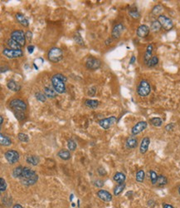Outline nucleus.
I'll return each instance as SVG.
<instances>
[{"label":"nucleus","mask_w":180,"mask_h":208,"mask_svg":"<svg viewBox=\"0 0 180 208\" xmlns=\"http://www.w3.org/2000/svg\"><path fill=\"white\" fill-rule=\"evenodd\" d=\"M124 188H125V183L119 184V185L116 186V187L114 188V195H115V196H119L120 194L123 192Z\"/></svg>","instance_id":"nucleus-31"},{"label":"nucleus","mask_w":180,"mask_h":208,"mask_svg":"<svg viewBox=\"0 0 180 208\" xmlns=\"http://www.w3.org/2000/svg\"><path fill=\"white\" fill-rule=\"evenodd\" d=\"M34 49H35V47H34L33 45H29L28 46V48H27V49H28V52L31 54V53H33L34 51Z\"/></svg>","instance_id":"nucleus-50"},{"label":"nucleus","mask_w":180,"mask_h":208,"mask_svg":"<svg viewBox=\"0 0 180 208\" xmlns=\"http://www.w3.org/2000/svg\"><path fill=\"white\" fill-rule=\"evenodd\" d=\"M3 54L8 58H17L23 56V52L22 49L14 50L11 49H4L3 50Z\"/></svg>","instance_id":"nucleus-10"},{"label":"nucleus","mask_w":180,"mask_h":208,"mask_svg":"<svg viewBox=\"0 0 180 208\" xmlns=\"http://www.w3.org/2000/svg\"><path fill=\"white\" fill-rule=\"evenodd\" d=\"M101 66V62L96 57H89L86 63V67L89 70H96L100 69Z\"/></svg>","instance_id":"nucleus-11"},{"label":"nucleus","mask_w":180,"mask_h":208,"mask_svg":"<svg viewBox=\"0 0 180 208\" xmlns=\"http://www.w3.org/2000/svg\"><path fill=\"white\" fill-rule=\"evenodd\" d=\"M149 143H150V139H149V137H145L142 139L140 143V151L141 154L146 153V151H148V149H149Z\"/></svg>","instance_id":"nucleus-16"},{"label":"nucleus","mask_w":180,"mask_h":208,"mask_svg":"<svg viewBox=\"0 0 180 208\" xmlns=\"http://www.w3.org/2000/svg\"><path fill=\"white\" fill-rule=\"evenodd\" d=\"M135 59H136V58H135V56H132V57H131V58H130V62H129V64H134V63H135Z\"/></svg>","instance_id":"nucleus-54"},{"label":"nucleus","mask_w":180,"mask_h":208,"mask_svg":"<svg viewBox=\"0 0 180 208\" xmlns=\"http://www.w3.org/2000/svg\"><path fill=\"white\" fill-rule=\"evenodd\" d=\"M9 106L10 108L13 109V110H19V111H26L27 110V108H28V105L27 103L22 99H17V98H15V99L11 100V102L9 103Z\"/></svg>","instance_id":"nucleus-7"},{"label":"nucleus","mask_w":180,"mask_h":208,"mask_svg":"<svg viewBox=\"0 0 180 208\" xmlns=\"http://www.w3.org/2000/svg\"><path fill=\"white\" fill-rule=\"evenodd\" d=\"M149 122L154 127H161L163 124V120L160 117H152L149 120Z\"/></svg>","instance_id":"nucleus-32"},{"label":"nucleus","mask_w":180,"mask_h":208,"mask_svg":"<svg viewBox=\"0 0 180 208\" xmlns=\"http://www.w3.org/2000/svg\"><path fill=\"white\" fill-rule=\"evenodd\" d=\"M15 18H16V19L18 22V23H20L21 25L23 26V27H28L29 25V22H28V20L27 19L25 18V16L23 14H20V13H17L15 15Z\"/></svg>","instance_id":"nucleus-19"},{"label":"nucleus","mask_w":180,"mask_h":208,"mask_svg":"<svg viewBox=\"0 0 180 208\" xmlns=\"http://www.w3.org/2000/svg\"><path fill=\"white\" fill-rule=\"evenodd\" d=\"M97 197L105 202H110L112 201V195L105 190H100L97 191Z\"/></svg>","instance_id":"nucleus-14"},{"label":"nucleus","mask_w":180,"mask_h":208,"mask_svg":"<svg viewBox=\"0 0 180 208\" xmlns=\"http://www.w3.org/2000/svg\"><path fill=\"white\" fill-rule=\"evenodd\" d=\"M125 146L128 149H134L138 146V139L135 136H131L127 138Z\"/></svg>","instance_id":"nucleus-17"},{"label":"nucleus","mask_w":180,"mask_h":208,"mask_svg":"<svg viewBox=\"0 0 180 208\" xmlns=\"http://www.w3.org/2000/svg\"><path fill=\"white\" fill-rule=\"evenodd\" d=\"M96 87H91V88H90L89 90H88L87 94L88 96H90V97H94V96L96 95Z\"/></svg>","instance_id":"nucleus-46"},{"label":"nucleus","mask_w":180,"mask_h":208,"mask_svg":"<svg viewBox=\"0 0 180 208\" xmlns=\"http://www.w3.org/2000/svg\"><path fill=\"white\" fill-rule=\"evenodd\" d=\"M149 33V28L145 24L139 26V28L136 30V34L140 37H146Z\"/></svg>","instance_id":"nucleus-15"},{"label":"nucleus","mask_w":180,"mask_h":208,"mask_svg":"<svg viewBox=\"0 0 180 208\" xmlns=\"http://www.w3.org/2000/svg\"><path fill=\"white\" fill-rule=\"evenodd\" d=\"M162 29V26H161L160 23L159 22V20H155L151 23V26H150V29L155 33L160 31V29Z\"/></svg>","instance_id":"nucleus-29"},{"label":"nucleus","mask_w":180,"mask_h":208,"mask_svg":"<svg viewBox=\"0 0 180 208\" xmlns=\"http://www.w3.org/2000/svg\"><path fill=\"white\" fill-rule=\"evenodd\" d=\"M48 60L53 63H59L60 61L63 58V52L61 49L57 47L52 48L48 53Z\"/></svg>","instance_id":"nucleus-2"},{"label":"nucleus","mask_w":180,"mask_h":208,"mask_svg":"<svg viewBox=\"0 0 180 208\" xmlns=\"http://www.w3.org/2000/svg\"><path fill=\"white\" fill-rule=\"evenodd\" d=\"M13 208H23V207L20 205V204H16V205L13 206Z\"/></svg>","instance_id":"nucleus-55"},{"label":"nucleus","mask_w":180,"mask_h":208,"mask_svg":"<svg viewBox=\"0 0 180 208\" xmlns=\"http://www.w3.org/2000/svg\"><path fill=\"white\" fill-rule=\"evenodd\" d=\"M124 31V26L121 23H116V25L113 27L112 31H111V37L113 39H119Z\"/></svg>","instance_id":"nucleus-12"},{"label":"nucleus","mask_w":180,"mask_h":208,"mask_svg":"<svg viewBox=\"0 0 180 208\" xmlns=\"http://www.w3.org/2000/svg\"><path fill=\"white\" fill-rule=\"evenodd\" d=\"M129 15L133 18H135V19L140 17V13L136 9H131L130 10H129Z\"/></svg>","instance_id":"nucleus-40"},{"label":"nucleus","mask_w":180,"mask_h":208,"mask_svg":"<svg viewBox=\"0 0 180 208\" xmlns=\"http://www.w3.org/2000/svg\"><path fill=\"white\" fill-rule=\"evenodd\" d=\"M7 189V183H6V181L4 180V178L1 177L0 178V191L1 192H4Z\"/></svg>","instance_id":"nucleus-42"},{"label":"nucleus","mask_w":180,"mask_h":208,"mask_svg":"<svg viewBox=\"0 0 180 208\" xmlns=\"http://www.w3.org/2000/svg\"><path fill=\"white\" fill-rule=\"evenodd\" d=\"M158 20L160 23L162 28L166 31H169V30L173 29V27H174V23H173L171 18H169L165 15H159L158 18Z\"/></svg>","instance_id":"nucleus-8"},{"label":"nucleus","mask_w":180,"mask_h":208,"mask_svg":"<svg viewBox=\"0 0 180 208\" xmlns=\"http://www.w3.org/2000/svg\"><path fill=\"white\" fill-rule=\"evenodd\" d=\"M178 193L180 194V186H179V187H178Z\"/></svg>","instance_id":"nucleus-57"},{"label":"nucleus","mask_w":180,"mask_h":208,"mask_svg":"<svg viewBox=\"0 0 180 208\" xmlns=\"http://www.w3.org/2000/svg\"><path fill=\"white\" fill-rule=\"evenodd\" d=\"M112 40H113L112 37H111V38H110V37H108V38L105 40V45H110V43H112Z\"/></svg>","instance_id":"nucleus-51"},{"label":"nucleus","mask_w":180,"mask_h":208,"mask_svg":"<svg viewBox=\"0 0 180 208\" xmlns=\"http://www.w3.org/2000/svg\"><path fill=\"white\" fill-rule=\"evenodd\" d=\"M3 123V117L2 116H0V124L2 125Z\"/></svg>","instance_id":"nucleus-56"},{"label":"nucleus","mask_w":180,"mask_h":208,"mask_svg":"<svg viewBox=\"0 0 180 208\" xmlns=\"http://www.w3.org/2000/svg\"><path fill=\"white\" fill-rule=\"evenodd\" d=\"M163 208H174L172 205H169V204H166V203H163Z\"/></svg>","instance_id":"nucleus-53"},{"label":"nucleus","mask_w":180,"mask_h":208,"mask_svg":"<svg viewBox=\"0 0 180 208\" xmlns=\"http://www.w3.org/2000/svg\"><path fill=\"white\" fill-rule=\"evenodd\" d=\"M26 34V39L28 40V42H31L33 39V33L31 31H27L25 33Z\"/></svg>","instance_id":"nucleus-48"},{"label":"nucleus","mask_w":180,"mask_h":208,"mask_svg":"<svg viewBox=\"0 0 180 208\" xmlns=\"http://www.w3.org/2000/svg\"><path fill=\"white\" fill-rule=\"evenodd\" d=\"M73 39H74V41H75V42H76L77 44H79L80 46H84L85 45L84 40H83V38L82 37V36L79 34V33H76V34L74 35Z\"/></svg>","instance_id":"nucleus-38"},{"label":"nucleus","mask_w":180,"mask_h":208,"mask_svg":"<svg viewBox=\"0 0 180 208\" xmlns=\"http://www.w3.org/2000/svg\"><path fill=\"white\" fill-rule=\"evenodd\" d=\"M113 179L115 182L118 183V184H123L125 182V179H126V176L124 175L123 172H116L114 177H113Z\"/></svg>","instance_id":"nucleus-21"},{"label":"nucleus","mask_w":180,"mask_h":208,"mask_svg":"<svg viewBox=\"0 0 180 208\" xmlns=\"http://www.w3.org/2000/svg\"><path fill=\"white\" fill-rule=\"evenodd\" d=\"M4 157H5V159L7 160V162L9 164L13 165V164H15V163H17L18 162L20 155L15 150H9V151H7L4 153Z\"/></svg>","instance_id":"nucleus-6"},{"label":"nucleus","mask_w":180,"mask_h":208,"mask_svg":"<svg viewBox=\"0 0 180 208\" xmlns=\"http://www.w3.org/2000/svg\"><path fill=\"white\" fill-rule=\"evenodd\" d=\"M158 63H159V57L157 56H153L146 65L148 68H154L156 65H158Z\"/></svg>","instance_id":"nucleus-33"},{"label":"nucleus","mask_w":180,"mask_h":208,"mask_svg":"<svg viewBox=\"0 0 180 208\" xmlns=\"http://www.w3.org/2000/svg\"><path fill=\"white\" fill-rule=\"evenodd\" d=\"M148 205H149V206H151V207H153V206H154L155 205V201H153V200H149V202H148Z\"/></svg>","instance_id":"nucleus-52"},{"label":"nucleus","mask_w":180,"mask_h":208,"mask_svg":"<svg viewBox=\"0 0 180 208\" xmlns=\"http://www.w3.org/2000/svg\"><path fill=\"white\" fill-rule=\"evenodd\" d=\"M7 87L9 90L13 92H18L21 89V85L17 82H15L14 80L9 81V83H7Z\"/></svg>","instance_id":"nucleus-22"},{"label":"nucleus","mask_w":180,"mask_h":208,"mask_svg":"<svg viewBox=\"0 0 180 208\" xmlns=\"http://www.w3.org/2000/svg\"><path fill=\"white\" fill-rule=\"evenodd\" d=\"M158 177H159L158 174L155 171H153V170L149 171V177H150V181H151V183L153 185H155L157 183Z\"/></svg>","instance_id":"nucleus-35"},{"label":"nucleus","mask_w":180,"mask_h":208,"mask_svg":"<svg viewBox=\"0 0 180 208\" xmlns=\"http://www.w3.org/2000/svg\"><path fill=\"white\" fill-rule=\"evenodd\" d=\"M136 92H137V93L140 97H148L150 93V92H151V86L147 80H141L139 83V85L137 86Z\"/></svg>","instance_id":"nucleus-3"},{"label":"nucleus","mask_w":180,"mask_h":208,"mask_svg":"<svg viewBox=\"0 0 180 208\" xmlns=\"http://www.w3.org/2000/svg\"><path fill=\"white\" fill-rule=\"evenodd\" d=\"M35 97L36 99L38 101V102H41V103H45L46 100H47V97L44 93H42L41 92H37L35 93Z\"/></svg>","instance_id":"nucleus-36"},{"label":"nucleus","mask_w":180,"mask_h":208,"mask_svg":"<svg viewBox=\"0 0 180 208\" xmlns=\"http://www.w3.org/2000/svg\"><path fill=\"white\" fill-rule=\"evenodd\" d=\"M44 94L46 95V97H48V98H55V97L57 96V92L55 91L54 88H51L49 87H45L44 88Z\"/></svg>","instance_id":"nucleus-23"},{"label":"nucleus","mask_w":180,"mask_h":208,"mask_svg":"<svg viewBox=\"0 0 180 208\" xmlns=\"http://www.w3.org/2000/svg\"><path fill=\"white\" fill-rule=\"evenodd\" d=\"M67 147L70 151H75L76 148V142L72 139H69L67 142Z\"/></svg>","instance_id":"nucleus-41"},{"label":"nucleus","mask_w":180,"mask_h":208,"mask_svg":"<svg viewBox=\"0 0 180 208\" xmlns=\"http://www.w3.org/2000/svg\"><path fill=\"white\" fill-rule=\"evenodd\" d=\"M7 45L9 47V49H14V50H20L22 49L21 45H19L17 42H15L12 38H9V39L7 40Z\"/></svg>","instance_id":"nucleus-27"},{"label":"nucleus","mask_w":180,"mask_h":208,"mask_svg":"<svg viewBox=\"0 0 180 208\" xmlns=\"http://www.w3.org/2000/svg\"><path fill=\"white\" fill-rule=\"evenodd\" d=\"M163 6L160 5V4H158V5H155L152 9V14L154 15H161L160 14L163 11Z\"/></svg>","instance_id":"nucleus-37"},{"label":"nucleus","mask_w":180,"mask_h":208,"mask_svg":"<svg viewBox=\"0 0 180 208\" xmlns=\"http://www.w3.org/2000/svg\"><path fill=\"white\" fill-rule=\"evenodd\" d=\"M12 175L14 178L19 179L21 183L26 186L34 185L38 180V175L33 169L27 167H17L13 170Z\"/></svg>","instance_id":"nucleus-1"},{"label":"nucleus","mask_w":180,"mask_h":208,"mask_svg":"<svg viewBox=\"0 0 180 208\" xmlns=\"http://www.w3.org/2000/svg\"><path fill=\"white\" fill-rule=\"evenodd\" d=\"M17 138L19 140L20 142H22V143H28L29 142V137L27 134L23 133V132H20L17 135Z\"/></svg>","instance_id":"nucleus-39"},{"label":"nucleus","mask_w":180,"mask_h":208,"mask_svg":"<svg viewBox=\"0 0 180 208\" xmlns=\"http://www.w3.org/2000/svg\"><path fill=\"white\" fill-rule=\"evenodd\" d=\"M51 83L53 88L55 89V91L57 93L62 94V93L66 92V85H65L64 82H62V80L58 79V78L52 76L51 78Z\"/></svg>","instance_id":"nucleus-5"},{"label":"nucleus","mask_w":180,"mask_h":208,"mask_svg":"<svg viewBox=\"0 0 180 208\" xmlns=\"http://www.w3.org/2000/svg\"><path fill=\"white\" fill-rule=\"evenodd\" d=\"M0 143L3 147H9L12 144L11 139L3 133L0 134Z\"/></svg>","instance_id":"nucleus-26"},{"label":"nucleus","mask_w":180,"mask_h":208,"mask_svg":"<svg viewBox=\"0 0 180 208\" xmlns=\"http://www.w3.org/2000/svg\"><path fill=\"white\" fill-rule=\"evenodd\" d=\"M26 162L33 166H37L39 164L40 159L39 157L35 155H28L26 157Z\"/></svg>","instance_id":"nucleus-20"},{"label":"nucleus","mask_w":180,"mask_h":208,"mask_svg":"<svg viewBox=\"0 0 180 208\" xmlns=\"http://www.w3.org/2000/svg\"><path fill=\"white\" fill-rule=\"evenodd\" d=\"M97 171H98V174L100 175V176H101V177H105V176H106V171H105V169L103 168V167H100V168H98V170H97Z\"/></svg>","instance_id":"nucleus-47"},{"label":"nucleus","mask_w":180,"mask_h":208,"mask_svg":"<svg viewBox=\"0 0 180 208\" xmlns=\"http://www.w3.org/2000/svg\"><path fill=\"white\" fill-rule=\"evenodd\" d=\"M93 185L96 186V187H102L103 186H104V182L102 181V180H95L94 182H93Z\"/></svg>","instance_id":"nucleus-45"},{"label":"nucleus","mask_w":180,"mask_h":208,"mask_svg":"<svg viewBox=\"0 0 180 208\" xmlns=\"http://www.w3.org/2000/svg\"><path fill=\"white\" fill-rule=\"evenodd\" d=\"M57 156L61 158L62 160L64 161H67L71 158V152L68 150L66 149H62L57 152Z\"/></svg>","instance_id":"nucleus-25"},{"label":"nucleus","mask_w":180,"mask_h":208,"mask_svg":"<svg viewBox=\"0 0 180 208\" xmlns=\"http://www.w3.org/2000/svg\"><path fill=\"white\" fill-rule=\"evenodd\" d=\"M53 76L55 77H56V78H58V79L62 80V82H64V83H67V77H66L65 75L62 74V73H56V74H54Z\"/></svg>","instance_id":"nucleus-44"},{"label":"nucleus","mask_w":180,"mask_h":208,"mask_svg":"<svg viewBox=\"0 0 180 208\" xmlns=\"http://www.w3.org/2000/svg\"><path fill=\"white\" fill-rule=\"evenodd\" d=\"M14 115L15 117L18 121H23L26 118V115L23 111H19V110H14Z\"/></svg>","instance_id":"nucleus-34"},{"label":"nucleus","mask_w":180,"mask_h":208,"mask_svg":"<svg viewBox=\"0 0 180 208\" xmlns=\"http://www.w3.org/2000/svg\"><path fill=\"white\" fill-rule=\"evenodd\" d=\"M156 184L158 186H164L168 184V178L163 175H159Z\"/></svg>","instance_id":"nucleus-28"},{"label":"nucleus","mask_w":180,"mask_h":208,"mask_svg":"<svg viewBox=\"0 0 180 208\" xmlns=\"http://www.w3.org/2000/svg\"><path fill=\"white\" fill-rule=\"evenodd\" d=\"M153 50H154V46H153V44H149V45L147 46L146 51H145V53L144 55V63H145V64H147L149 60L151 59Z\"/></svg>","instance_id":"nucleus-18"},{"label":"nucleus","mask_w":180,"mask_h":208,"mask_svg":"<svg viewBox=\"0 0 180 208\" xmlns=\"http://www.w3.org/2000/svg\"><path fill=\"white\" fill-rule=\"evenodd\" d=\"M85 105L86 106L87 108H89L96 109L100 105V102H99L98 100L86 99L85 101Z\"/></svg>","instance_id":"nucleus-24"},{"label":"nucleus","mask_w":180,"mask_h":208,"mask_svg":"<svg viewBox=\"0 0 180 208\" xmlns=\"http://www.w3.org/2000/svg\"><path fill=\"white\" fill-rule=\"evenodd\" d=\"M174 123H169V124L166 125V127H165V130L168 131H173L174 128Z\"/></svg>","instance_id":"nucleus-49"},{"label":"nucleus","mask_w":180,"mask_h":208,"mask_svg":"<svg viewBox=\"0 0 180 208\" xmlns=\"http://www.w3.org/2000/svg\"><path fill=\"white\" fill-rule=\"evenodd\" d=\"M116 121H117L116 117L115 116H111L110 117H106V118H103V119L100 120L98 122V124L104 130H108L116 123Z\"/></svg>","instance_id":"nucleus-9"},{"label":"nucleus","mask_w":180,"mask_h":208,"mask_svg":"<svg viewBox=\"0 0 180 208\" xmlns=\"http://www.w3.org/2000/svg\"><path fill=\"white\" fill-rule=\"evenodd\" d=\"M3 203L6 206L9 207V206L12 205V203H13V202H12V198L10 197H9V196H6L5 197H3Z\"/></svg>","instance_id":"nucleus-43"},{"label":"nucleus","mask_w":180,"mask_h":208,"mask_svg":"<svg viewBox=\"0 0 180 208\" xmlns=\"http://www.w3.org/2000/svg\"><path fill=\"white\" fill-rule=\"evenodd\" d=\"M147 122L145 121H140V122H139L135 124L134 127L131 129V134H132V136H136V135H138L140 132L144 131V130H145L147 128Z\"/></svg>","instance_id":"nucleus-13"},{"label":"nucleus","mask_w":180,"mask_h":208,"mask_svg":"<svg viewBox=\"0 0 180 208\" xmlns=\"http://www.w3.org/2000/svg\"><path fill=\"white\" fill-rule=\"evenodd\" d=\"M10 38L17 42L21 47L26 45V34L22 30H14L10 34Z\"/></svg>","instance_id":"nucleus-4"},{"label":"nucleus","mask_w":180,"mask_h":208,"mask_svg":"<svg viewBox=\"0 0 180 208\" xmlns=\"http://www.w3.org/2000/svg\"><path fill=\"white\" fill-rule=\"evenodd\" d=\"M144 177H145V172H144L143 170H139V171L136 172V176H135L136 182H138L140 183L144 182Z\"/></svg>","instance_id":"nucleus-30"}]
</instances>
